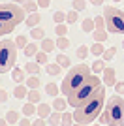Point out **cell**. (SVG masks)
Here are the masks:
<instances>
[{
	"label": "cell",
	"instance_id": "1",
	"mask_svg": "<svg viewBox=\"0 0 124 126\" xmlns=\"http://www.w3.org/2000/svg\"><path fill=\"white\" fill-rule=\"evenodd\" d=\"M105 107V85L98 90V94L90 98L87 104H83L81 107H75L73 109V119L75 122H85V124H90L100 117L102 109Z\"/></svg>",
	"mask_w": 124,
	"mask_h": 126
},
{
	"label": "cell",
	"instance_id": "2",
	"mask_svg": "<svg viewBox=\"0 0 124 126\" xmlns=\"http://www.w3.org/2000/svg\"><path fill=\"white\" fill-rule=\"evenodd\" d=\"M102 87L103 85L100 83V77L90 74L85 79V83H81L72 94H68V104H70V107H73V109H75V107H81L83 104H87L90 98H94V96L98 94V90L102 89Z\"/></svg>",
	"mask_w": 124,
	"mask_h": 126
},
{
	"label": "cell",
	"instance_id": "3",
	"mask_svg": "<svg viewBox=\"0 0 124 126\" xmlns=\"http://www.w3.org/2000/svg\"><path fill=\"white\" fill-rule=\"evenodd\" d=\"M100 122L102 124H113V126H124V98L122 96H113L105 102Z\"/></svg>",
	"mask_w": 124,
	"mask_h": 126
},
{
	"label": "cell",
	"instance_id": "4",
	"mask_svg": "<svg viewBox=\"0 0 124 126\" xmlns=\"http://www.w3.org/2000/svg\"><path fill=\"white\" fill-rule=\"evenodd\" d=\"M90 74H92V68H90L88 64H85V62L77 64V66H73V68L68 72V75L64 77L60 90H62L66 96H68V94H72V92L77 89L81 83H85V79H87Z\"/></svg>",
	"mask_w": 124,
	"mask_h": 126
},
{
	"label": "cell",
	"instance_id": "5",
	"mask_svg": "<svg viewBox=\"0 0 124 126\" xmlns=\"http://www.w3.org/2000/svg\"><path fill=\"white\" fill-rule=\"evenodd\" d=\"M15 60H17V43L10 38H6V40H2V45H0V74L13 70Z\"/></svg>",
	"mask_w": 124,
	"mask_h": 126
},
{
	"label": "cell",
	"instance_id": "6",
	"mask_svg": "<svg viewBox=\"0 0 124 126\" xmlns=\"http://www.w3.org/2000/svg\"><path fill=\"white\" fill-rule=\"evenodd\" d=\"M103 19H105L107 32L124 34V11L122 10L115 8V6H105V10H103Z\"/></svg>",
	"mask_w": 124,
	"mask_h": 126
},
{
	"label": "cell",
	"instance_id": "7",
	"mask_svg": "<svg viewBox=\"0 0 124 126\" xmlns=\"http://www.w3.org/2000/svg\"><path fill=\"white\" fill-rule=\"evenodd\" d=\"M25 13H26L25 8L19 4H0V21L6 23V25L17 26L19 23H23L26 19Z\"/></svg>",
	"mask_w": 124,
	"mask_h": 126
},
{
	"label": "cell",
	"instance_id": "8",
	"mask_svg": "<svg viewBox=\"0 0 124 126\" xmlns=\"http://www.w3.org/2000/svg\"><path fill=\"white\" fill-rule=\"evenodd\" d=\"M94 25H96V28H94V32H92V36H94V40L96 42H100V43H103L105 40H107V26H105V19H103V15L100 17V15H96L94 17Z\"/></svg>",
	"mask_w": 124,
	"mask_h": 126
},
{
	"label": "cell",
	"instance_id": "9",
	"mask_svg": "<svg viewBox=\"0 0 124 126\" xmlns=\"http://www.w3.org/2000/svg\"><path fill=\"white\" fill-rule=\"evenodd\" d=\"M103 85L105 87H115V83H117V72H115V68H109V66H105L103 68Z\"/></svg>",
	"mask_w": 124,
	"mask_h": 126
},
{
	"label": "cell",
	"instance_id": "10",
	"mask_svg": "<svg viewBox=\"0 0 124 126\" xmlns=\"http://www.w3.org/2000/svg\"><path fill=\"white\" fill-rule=\"evenodd\" d=\"M38 117H41V119H47V117L53 113V105L45 104V102H40V105H38Z\"/></svg>",
	"mask_w": 124,
	"mask_h": 126
},
{
	"label": "cell",
	"instance_id": "11",
	"mask_svg": "<svg viewBox=\"0 0 124 126\" xmlns=\"http://www.w3.org/2000/svg\"><path fill=\"white\" fill-rule=\"evenodd\" d=\"M40 21H41V15L36 11V13H30V15L25 19V25L30 26V28H34V26H38V23H40Z\"/></svg>",
	"mask_w": 124,
	"mask_h": 126
},
{
	"label": "cell",
	"instance_id": "12",
	"mask_svg": "<svg viewBox=\"0 0 124 126\" xmlns=\"http://www.w3.org/2000/svg\"><path fill=\"white\" fill-rule=\"evenodd\" d=\"M13 96L15 98H19V100H23L25 96H28V87L26 85H23V83H19L15 87V90H13Z\"/></svg>",
	"mask_w": 124,
	"mask_h": 126
},
{
	"label": "cell",
	"instance_id": "13",
	"mask_svg": "<svg viewBox=\"0 0 124 126\" xmlns=\"http://www.w3.org/2000/svg\"><path fill=\"white\" fill-rule=\"evenodd\" d=\"M55 47H57V42H53V40H49V38H43V40H41V45H40V49H41V51L51 53Z\"/></svg>",
	"mask_w": 124,
	"mask_h": 126
},
{
	"label": "cell",
	"instance_id": "14",
	"mask_svg": "<svg viewBox=\"0 0 124 126\" xmlns=\"http://www.w3.org/2000/svg\"><path fill=\"white\" fill-rule=\"evenodd\" d=\"M66 105H68V100H64V98H55V102H53V109L55 111H60V113H64L66 111Z\"/></svg>",
	"mask_w": 124,
	"mask_h": 126
},
{
	"label": "cell",
	"instance_id": "15",
	"mask_svg": "<svg viewBox=\"0 0 124 126\" xmlns=\"http://www.w3.org/2000/svg\"><path fill=\"white\" fill-rule=\"evenodd\" d=\"M11 77H13V81H15L17 85L23 83V81H25V70H21V68H13V70H11Z\"/></svg>",
	"mask_w": 124,
	"mask_h": 126
},
{
	"label": "cell",
	"instance_id": "16",
	"mask_svg": "<svg viewBox=\"0 0 124 126\" xmlns=\"http://www.w3.org/2000/svg\"><path fill=\"white\" fill-rule=\"evenodd\" d=\"M62 126H73L75 124V119H73V113H68V111H64L62 113Z\"/></svg>",
	"mask_w": 124,
	"mask_h": 126
},
{
	"label": "cell",
	"instance_id": "17",
	"mask_svg": "<svg viewBox=\"0 0 124 126\" xmlns=\"http://www.w3.org/2000/svg\"><path fill=\"white\" fill-rule=\"evenodd\" d=\"M25 72H28L30 75H38L40 74V64L38 62H26L25 64Z\"/></svg>",
	"mask_w": 124,
	"mask_h": 126
},
{
	"label": "cell",
	"instance_id": "18",
	"mask_svg": "<svg viewBox=\"0 0 124 126\" xmlns=\"http://www.w3.org/2000/svg\"><path fill=\"white\" fill-rule=\"evenodd\" d=\"M47 119H49V124H53V126H58L62 122V113L60 111H53L51 115L47 117Z\"/></svg>",
	"mask_w": 124,
	"mask_h": 126
},
{
	"label": "cell",
	"instance_id": "19",
	"mask_svg": "<svg viewBox=\"0 0 124 126\" xmlns=\"http://www.w3.org/2000/svg\"><path fill=\"white\" fill-rule=\"evenodd\" d=\"M25 85L28 89H40V77H38V75H30V77L25 81Z\"/></svg>",
	"mask_w": 124,
	"mask_h": 126
},
{
	"label": "cell",
	"instance_id": "20",
	"mask_svg": "<svg viewBox=\"0 0 124 126\" xmlns=\"http://www.w3.org/2000/svg\"><path fill=\"white\" fill-rule=\"evenodd\" d=\"M36 111H38V107H36L34 104H32V102H26V104L23 105V115H25V117H28V115H34Z\"/></svg>",
	"mask_w": 124,
	"mask_h": 126
},
{
	"label": "cell",
	"instance_id": "21",
	"mask_svg": "<svg viewBox=\"0 0 124 126\" xmlns=\"http://www.w3.org/2000/svg\"><path fill=\"white\" fill-rule=\"evenodd\" d=\"M38 51H40L38 43H28V45L25 47V57H36Z\"/></svg>",
	"mask_w": 124,
	"mask_h": 126
},
{
	"label": "cell",
	"instance_id": "22",
	"mask_svg": "<svg viewBox=\"0 0 124 126\" xmlns=\"http://www.w3.org/2000/svg\"><path fill=\"white\" fill-rule=\"evenodd\" d=\"M30 36L34 38V40H43V38H45V30H43L41 26H34L32 32H30Z\"/></svg>",
	"mask_w": 124,
	"mask_h": 126
},
{
	"label": "cell",
	"instance_id": "23",
	"mask_svg": "<svg viewBox=\"0 0 124 126\" xmlns=\"http://www.w3.org/2000/svg\"><path fill=\"white\" fill-rule=\"evenodd\" d=\"M19 119H21V115L17 113V111H13V109H10L8 113H6V121L10 122V124H13V122H19Z\"/></svg>",
	"mask_w": 124,
	"mask_h": 126
},
{
	"label": "cell",
	"instance_id": "24",
	"mask_svg": "<svg viewBox=\"0 0 124 126\" xmlns=\"http://www.w3.org/2000/svg\"><path fill=\"white\" fill-rule=\"evenodd\" d=\"M23 8L26 13H36L40 6H38V2H23Z\"/></svg>",
	"mask_w": 124,
	"mask_h": 126
},
{
	"label": "cell",
	"instance_id": "25",
	"mask_svg": "<svg viewBox=\"0 0 124 126\" xmlns=\"http://www.w3.org/2000/svg\"><path fill=\"white\" fill-rule=\"evenodd\" d=\"M45 92L49 96H53V98H57V96H58V87L55 83H47L45 85Z\"/></svg>",
	"mask_w": 124,
	"mask_h": 126
},
{
	"label": "cell",
	"instance_id": "26",
	"mask_svg": "<svg viewBox=\"0 0 124 126\" xmlns=\"http://www.w3.org/2000/svg\"><path fill=\"white\" fill-rule=\"evenodd\" d=\"M28 102H32V104H38V102H40V89H30L28 90Z\"/></svg>",
	"mask_w": 124,
	"mask_h": 126
},
{
	"label": "cell",
	"instance_id": "27",
	"mask_svg": "<svg viewBox=\"0 0 124 126\" xmlns=\"http://www.w3.org/2000/svg\"><path fill=\"white\" fill-rule=\"evenodd\" d=\"M60 68H62L60 64H47V66H45V70H47V74H49V75H58V74H60Z\"/></svg>",
	"mask_w": 124,
	"mask_h": 126
},
{
	"label": "cell",
	"instance_id": "28",
	"mask_svg": "<svg viewBox=\"0 0 124 126\" xmlns=\"http://www.w3.org/2000/svg\"><path fill=\"white\" fill-rule=\"evenodd\" d=\"M81 26H83V30H85V32H94V28H96V25H94V19H85Z\"/></svg>",
	"mask_w": 124,
	"mask_h": 126
},
{
	"label": "cell",
	"instance_id": "29",
	"mask_svg": "<svg viewBox=\"0 0 124 126\" xmlns=\"http://www.w3.org/2000/svg\"><path fill=\"white\" fill-rule=\"evenodd\" d=\"M103 51H105V49H103V45H102L100 42H96L92 47H90V53H92V55H96V57H102Z\"/></svg>",
	"mask_w": 124,
	"mask_h": 126
},
{
	"label": "cell",
	"instance_id": "30",
	"mask_svg": "<svg viewBox=\"0 0 124 126\" xmlns=\"http://www.w3.org/2000/svg\"><path fill=\"white\" fill-rule=\"evenodd\" d=\"M57 47L62 49V51H64V49H68V47H70V40H68L66 36H60V38L57 40Z\"/></svg>",
	"mask_w": 124,
	"mask_h": 126
},
{
	"label": "cell",
	"instance_id": "31",
	"mask_svg": "<svg viewBox=\"0 0 124 126\" xmlns=\"http://www.w3.org/2000/svg\"><path fill=\"white\" fill-rule=\"evenodd\" d=\"M15 30V26H11V25H6V23L0 21V36H4V34H10V32Z\"/></svg>",
	"mask_w": 124,
	"mask_h": 126
},
{
	"label": "cell",
	"instance_id": "32",
	"mask_svg": "<svg viewBox=\"0 0 124 126\" xmlns=\"http://www.w3.org/2000/svg\"><path fill=\"white\" fill-rule=\"evenodd\" d=\"M53 21L57 23V25L64 23V21H66V13H64V11H55V15H53Z\"/></svg>",
	"mask_w": 124,
	"mask_h": 126
},
{
	"label": "cell",
	"instance_id": "33",
	"mask_svg": "<svg viewBox=\"0 0 124 126\" xmlns=\"http://www.w3.org/2000/svg\"><path fill=\"white\" fill-rule=\"evenodd\" d=\"M36 62L38 64H47V53L45 51H41V49H40V51L36 53Z\"/></svg>",
	"mask_w": 124,
	"mask_h": 126
},
{
	"label": "cell",
	"instance_id": "34",
	"mask_svg": "<svg viewBox=\"0 0 124 126\" xmlns=\"http://www.w3.org/2000/svg\"><path fill=\"white\" fill-rule=\"evenodd\" d=\"M57 62L60 64L62 68H70V58H68L66 55H58V57H57Z\"/></svg>",
	"mask_w": 124,
	"mask_h": 126
},
{
	"label": "cell",
	"instance_id": "35",
	"mask_svg": "<svg viewBox=\"0 0 124 126\" xmlns=\"http://www.w3.org/2000/svg\"><path fill=\"white\" fill-rule=\"evenodd\" d=\"M90 68H92L94 74H98V72H103V68H105V62H103V60H96V62H94Z\"/></svg>",
	"mask_w": 124,
	"mask_h": 126
},
{
	"label": "cell",
	"instance_id": "36",
	"mask_svg": "<svg viewBox=\"0 0 124 126\" xmlns=\"http://www.w3.org/2000/svg\"><path fill=\"white\" fill-rule=\"evenodd\" d=\"M55 32H57V36H58V38H60V36H66L68 26L64 25V23H60V25H57V26H55Z\"/></svg>",
	"mask_w": 124,
	"mask_h": 126
},
{
	"label": "cell",
	"instance_id": "37",
	"mask_svg": "<svg viewBox=\"0 0 124 126\" xmlns=\"http://www.w3.org/2000/svg\"><path fill=\"white\" fill-rule=\"evenodd\" d=\"M88 53H90V49H88L87 45H81V47L77 49V58H81V60H83V58H87Z\"/></svg>",
	"mask_w": 124,
	"mask_h": 126
},
{
	"label": "cell",
	"instance_id": "38",
	"mask_svg": "<svg viewBox=\"0 0 124 126\" xmlns=\"http://www.w3.org/2000/svg\"><path fill=\"white\" fill-rule=\"evenodd\" d=\"M75 21H77V11L75 10H72L70 13H66V23L68 25H73Z\"/></svg>",
	"mask_w": 124,
	"mask_h": 126
},
{
	"label": "cell",
	"instance_id": "39",
	"mask_svg": "<svg viewBox=\"0 0 124 126\" xmlns=\"http://www.w3.org/2000/svg\"><path fill=\"white\" fill-rule=\"evenodd\" d=\"M115 47H109V49H105V51H103V55H102V58L103 60H111V58L115 57Z\"/></svg>",
	"mask_w": 124,
	"mask_h": 126
},
{
	"label": "cell",
	"instance_id": "40",
	"mask_svg": "<svg viewBox=\"0 0 124 126\" xmlns=\"http://www.w3.org/2000/svg\"><path fill=\"white\" fill-rule=\"evenodd\" d=\"M15 43H17V47H23V49H25L26 45H28V40H26V36H17L15 38Z\"/></svg>",
	"mask_w": 124,
	"mask_h": 126
},
{
	"label": "cell",
	"instance_id": "41",
	"mask_svg": "<svg viewBox=\"0 0 124 126\" xmlns=\"http://www.w3.org/2000/svg\"><path fill=\"white\" fill-rule=\"evenodd\" d=\"M73 10L75 11L85 10V0H73Z\"/></svg>",
	"mask_w": 124,
	"mask_h": 126
},
{
	"label": "cell",
	"instance_id": "42",
	"mask_svg": "<svg viewBox=\"0 0 124 126\" xmlns=\"http://www.w3.org/2000/svg\"><path fill=\"white\" fill-rule=\"evenodd\" d=\"M115 90H117L119 94H124V81H119V83H115Z\"/></svg>",
	"mask_w": 124,
	"mask_h": 126
},
{
	"label": "cell",
	"instance_id": "43",
	"mask_svg": "<svg viewBox=\"0 0 124 126\" xmlns=\"http://www.w3.org/2000/svg\"><path fill=\"white\" fill-rule=\"evenodd\" d=\"M45 124H47V122H45V119H41V117H38L36 121L32 122V126H45Z\"/></svg>",
	"mask_w": 124,
	"mask_h": 126
},
{
	"label": "cell",
	"instance_id": "44",
	"mask_svg": "<svg viewBox=\"0 0 124 126\" xmlns=\"http://www.w3.org/2000/svg\"><path fill=\"white\" fill-rule=\"evenodd\" d=\"M8 96H10V94H8V90H2V89H0V104H4V102L8 100Z\"/></svg>",
	"mask_w": 124,
	"mask_h": 126
},
{
	"label": "cell",
	"instance_id": "45",
	"mask_svg": "<svg viewBox=\"0 0 124 126\" xmlns=\"http://www.w3.org/2000/svg\"><path fill=\"white\" fill-rule=\"evenodd\" d=\"M36 2L40 8H49V4H51V0H36Z\"/></svg>",
	"mask_w": 124,
	"mask_h": 126
},
{
	"label": "cell",
	"instance_id": "46",
	"mask_svg": "<svg viewBox=\"0 0 124 126\" xmlns=\"http://www.w3.org/2000/svg\"><path fill=\"white\" fill-rule=\"evenodd\" d=\"M19 126H32V122L26 117H23V119H19Z\"/></svg>",
	"mask_w": 124,
	"mask_h": 126
},
{
	"label": "cell",
	"instance_id": "47",
	"mask_svg": "<svg viewBox=\"0 0 124 126\" xmlns=\"http://www.w3.org/2000/svg\"><path fill=\"white\" fill-rule=\"evenodd\" d=\"M94 6H100V4H103V0H90Z\"/></svg>",
	"mask_w": 124,
	"mask_h": 126
},
{
	"label": "cell",
	"instance_id": "48",
	"mask_svg": "<svg viewBox=\"0 0 124 126\" xmlns=\"http://www.w3.org/2000/svg\"><path fill=\"white\" fill-rule=\"evenodd\" d=\"M0 126H8V121H6V117H4V119H0Z\"/></svg>",
	"mask_w": 124,
	"mask_h": 126
},
{
	"label": "cell",
	"instance_id": "49",
	"mask_svg": "<svg viewBox=\"0 0 124 126\" xmlns=\"http://www.w3.org/2000/svg\"><path fill=\"white\" fill-rule=\"evenodd\" d=\"M73 126H90V124H85V122H75Z\"/></svg>",
	"mask_w": 124,
	"mask_h": 126
},
{
	"label": "cell",
	"instance_id": "50",
	"mask_svg": "<svg viewBox=\"0 0 124 126\" xmlns=\"http://www.w3.org/2000/svg\"><path fill=\"white\" fill-rule=\"evenodd\" d=\"M13 2H26V0H13Z\"/></svg>",
	"mask_w": 124,
	"mask_h": 126
},
{
	"label": "cell",
	"instance_id": "51",
	"mask_svg": "<svg viewBox=\"0 0 124 126\" xmlns=\"http://www.w3.org/2000/svg\"><path fill=\"white\" fill-rule=\"evenodd\" d=\"M26 2H36V0H26Z\"/></svg>",
	"mask_w": 124,
	"mask_h": 126
},
{
	"label": "cell",
	"instance_id": "52",
	"mask_svg": "<svg viewBox=\"0 0 124 126\" xmlns=\"http://www.w3.org/2000/svg\"><path fill=\"white\" fill-rule=\"evenodd\" d=\"M92 126H102V124H92Z\"/></svg>",
	"mask_w": 124,
	"mask_h": 126
},
{
	"label": "cell",
	"instance_id": "53",
	"mask_svg": "<svg viewBox=\"0 0 124 126\" xmlns=\"http://www.w3.org/2000/svg\"><path fill=\"white\" fill-rule=\"evenodd\" d=\"M113 2H120V0H113Z\"/></svg>",
	"mask_w": 124,
	"mask_h": 126
},
{
	"label": "cell",
	"instance_id": "54",
	"mask_svg": "<svg viewBox=\"0 0 124 126\" xmlns=\"http://www.w3.org/2000/svg\"><path fill=\"white\" fill-rule=\"evenodd\" d=\"M107 126H113V124H107Z\"/></svg>",
	"mask_w": 124,
	"mask_h": 126
},
{
	"label": "cell",
	"instance_id": "55",
	"mask_svg": "<svg viewBox=\"0 0 124 126\" xmlns=\"http://www.w3.org/2000/svg\"><path fill=\"white\" fill-rule=\"evenodd\" d=\"M0 45H2V42H0Z\"/></svg>",
	"mask_w": 124,
	"mask_h": 126
},
{
	"label": "cell",
	"instance_id": "56",
	"mask_svg": "<svg viewBox=\"0 0 124 126\" xmlns=\"http://www.w3.org/2000/svg\"><path fill=\"white\" fill-rule=\"evenodd\" d=\"M0 81H2V79H0Z\"/></svg>",
	"mask_w": 124,
	"mask_h": 126
},
{
	"label": "cell",
	"instance_id": "57",
	"mask_svg": "<svg viewBox=\"0 0 124 126\" xmlns=\"http://www.w3.org/2000/svg\"><path fill=\"white\" fill-rule=\"evenodd\" d=\"M122 45H124V43H122Z\"/></svg>",
	"mask_w": 124,
	"mask_h": 126
}]
</instances>
